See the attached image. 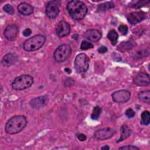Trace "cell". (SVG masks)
Returning a JSON list of instances; mask_svg holds the SVG:
<instances>
[{"instance_id":"6da1fadb","label":"cell","mask_w":150,"mask_h":150,"mask_svg":"<svg viewBox=\"0 0 150 150\" xmlns=\"http://www.w3.org/2000/svg\"><path fill=\"white\" fill-rule=\"evenodd\" d=\"M67 10L70 16L76 21L83 19L87 13L85 4L77 0L69 1L67 4Z\"/></svg>"},{"instance_id":"7a4b0ae2","label":"cell","mask_w":150,"mask_h":150,"mask_svg":"<svg viewBox=\"0 0 150 150\" xmlns=\"http://www.w3.org/2000/svg\"><path fill=\"white\" fill-rule=\"evenodd\" d=\"M27 124V120L23 115L11 117L6 123L5 129L8 134H15L22 131Z\"/></svg>"},{"instance_id":"3957f363","label":"cell","mask_w":150,"mask_h":150,"mask_svg":"<svg viewBox=\"0 0 150 150\" xmlns=\"http://www.w3.org/2000/svg\"><path fill=\"white\" fill-rule=\"evenodd\" d=\"M46 41V37L42 35H35L27 40L23 44V48L26 52H33L41 48Z\"/></svg>"},{"instance_id":"277c9868","label":"cell","mask_w":150,"mask_h":150,"mask_svg":"<svg viewBox=\"0 0 150 150\" xmlns=\"http://www.w3.org/2000/svg\"><path fill=\"white\" fill-rule=\"evenodd\" d=\"M33 77L29 74L17 77L12 83V87L15 90H22L30 87L33 83Z\"/></svg>"},{"instance_id":"5b68a950","label":"cell","mask_w":150,"mask_h":150,"mask_svg":"<svg viewBox=\"0 0 150 150\" xmlns=\"http://www.w3.org/2000/svg\"><path fill=\"white\" fill-rule=\"evenodd\" d=\"M71 53V46L69 44L60 45L54 52V58L57 62H63L70 56Z\"/></svg>"},{"instance_id":"8992f818","label":"cell","mask_w":150,"mask_h":150,"mask_svg":"<svg viewBox=\"0 0 150 150\" xmlns=\"http://www.w3.org/2000/svg\"><path fill=\"white\" fill-rule=\"evenodd\" d=\"M89 67V59L87 56L81 53L77 55L74 60V68L79 73H83L87 71Z\"/></svg>"},{"instance_id":"52a82bcc","label":"cell","mask_w":150,"mask_h":150,"mask_svg":"<svg viewBox=\"0 0 150 150\" xmlns=\"http://www.w3.org/2000/svg\"><path fill=\"white\" fill-rule=\"evenodd\" d=\"M61 2L59 1H49L46 7V14L51 19H55L60 12Z\"/></svg>"},{"instance_id":"ba28073f","label":"cell","mask_w":150,"mask_h":150,"mask_svg":"<svg viewBox=\"0 0 150 150\" xmlns=\"http://www.w3.org/2000/svg\"><path fill=\"white\" fill-rule=\"evenodd\" d=\"M115 134V131L110 127H105L97 130L94 133V137L98 140L108 139Z\"/></svg>"},{"instance_id":"9c48e42d","label":"cell","mask_w":150,"mask_h":150,"mask_svg":"<svg viewBox=\"0 0 150 150\" xmlns=\"http://www.w3.org/2000/svg\"><path fill=\"white\" fill-rule=\"evenodd\" d=\"M131 97V93L127 90H120L112 94V98L114 101L118 103L127 102Z\"/></svg>"},{"instance_id":"30bf717a","label":"cell","mask_w":150,"mask_h":150,"mask_svg":"<svg viewBox=\"0 0 150 150\" xmlns=\"http://www.w3.org/2000/svg\"><path fill=\"white\" fill-rule=\"evenodd\" d=\"M146 18V13L143 11H135L128 13L127 16L128 22L131 25H135Z\"/></svg>"},{"instance_id":"8fae6325","label":"cell","mask_w":150,"mask_h":150,"mask_svg":"<svg viewBox=\"0 0 150 150\" xmlns=\"http://www.w3.org/2000/svg\"><path fill=\"white\" fill-rule=\"evenodd\" d=\"M48 102L49 97L47 96H42L32 99L29 104L32 108L39 109L46 105Z\"/></svg>"},{"instance_id":"7c38bea8","label":"cell","mask_w":150,"mask_h":150,"mask_svg":"<svg viewBox=\"0 0 150 150\" xmlns=\"http://www.w3.org/2000/svg\"><path fill=\"white\" fill-rule=\"evenodd\" d=\"M56 32L57 35L60 38L66 36L70 32V25L64 21H61L57 24Z\"/></svg>"},{"instance_id":"4fadbf2b","label":"cell","mask_w":150,"mask_h":150,"mask_svg":"<svg viewBox=\"0 0 150 150\" xmlns=\"http://www.w3.org/2000/svg\"><path fill=\"white\" fill-rule=\"evenodd\" d=\"M18 33V28L16 25H11L8 26L4 32L5 38L8 40L12 41L16 38Z\"/></svg>"},{"instance_id":"5bb4252c","label":"cell","mask_w":150,"mask_h":150,"mask_svg":"<svg viewBox=\"0 0 150 150\" xmlns=\"http://www.w3.org/2000/svg\"><path fill=\"white\" fill-rule=\"evenodd\" d=\"M134 81L135 84L139 86H148L150 83L149 76L145 72H141L135 77Z\"/></svg>"},{"instance_id":"9a60e30c","label":"cell","mask_w":150,"mask_h":150,"mask_svg":"<svg viewBox=\"0 0 150 150\" xmlns=\"http://www.w3.org/2000/svg\"><path fill=\"white\" fill-rule=\"evenodd\" d=\"M18 60V56L15 53H8L2 59V64L4 67H9L15 64Z\"/></svg>"},{"instance_id":"2e32d148","label":"cell","mask_w":150,"mask_h":150,"mask_svg":"<svg viewBox=\"0 0 150 150\" xmlns=\"http://www.w3.org/2000/svg\"><path fill=\"white\" fill-rule=\"evenodd\" d=\"M84 37L92 42H97L101 38V32L97 29L87 30L84 33Z\"/></svg>"},{"instance_id":"e0dca14e","label":"cell","mask_w":150,"mask_h":150,"mask_svg":"<svg viewBox=\"0 0 150 150\" xmlns=\"http://www.w3.org/2000/svg\"><path fill=\"white\" fill-rule=\"evenodd\" d=\"M18 12L23 15H30L33 12V7L26 2H22L18 6Z\"/></svg>"},{"instance_id":"ac0fdd59","label":"cell","mask_w":150,"mask_h":150,"mask_svg":"<svg viewBox=\"0 0 150 150\" xmlns=\"http://www.w3.org/2000/svg\"><path fill=\"white\" fill-rule=\"evenodd\" d=\"M135 46L134 42L132 40H127L124 41L119 44V45L117 46V50L120 52H125L127 51H129L131 50Z\"/></svg>"},{"instance_id":"d6986e66","label":"cell","mask_w":150,"mask_h":150,"mask_svg":"<svg viewBox=\"0 0 150 150\" xmlns=\"http://www.w3.org/2000/svg\"><path fill=\"white\" fill-rule=\"evenodd\" d=\"M121 134L119 139L117 140V142H120L123 141L127 138H128L132 133V130L127 125H123L121 127Z\"/></svg>"},{"instance_id":"ffe728a7","label":"cell","mask_w":150,"mask_h":150,"mask_svg":"<svg viewBox=\"0 0 150 150\" xmlns=\"http://www.w3.org/2000/svg\"><path fill=\"white\" fill-rule=\"evenodd\" d=\"M138 98L140 101L149 104L150 98L149 90H144L140 91L138 94Z\"/></svg>"},{"instance_id":"44dd1931","label":"cell","mask_w":150,"mask_h":150,"mask_svg":"<svg viewBox=\"0 0 150 150\" xmlns=\"http://www.w3.org/2000/svg\"><path fill=\"white\" fill-rule=\"evenodd\" d=\"M107 38L110 40L112 45H115L117 43L118 35L114 29H111L107 34Z\"/></svg>"},{"instance_id":"7402d4cb","label":"cell","mask_w":150,"mask_h":150,"mask_svg":"<svg viewBox=\"0 0 150 150\" xmlns=\"http://www.w3.org/2000/svg\"><path fill=\"white\" fill-rule=\"evenodd\" d=\"M114 7V4L112 1L106 2L99 5L97 8L98 12H103L112 9Z\"/></svg>"},{"instance_id":"603a6c76","label":"cell","mask_w":150,"mask_h":150,"mask_svg":"<svg viewBox=\"0 0 150 150\" xmlns=\"http://www.w3.org/2000/svg\"><path fill=\"white\" fill-rule=\"evenodd\" d=\"M150 114L148 111H145L141 114V123L142 125H147L149 124Z\"/></svg>"},{"instance_id":"cb8c5ba5","label":"cell","mask_w":150,"mask_h":150,"mask_svg":"<svg viewBox=\"0 0 150 150\" xmlns=\"http://www.w3.org/2000/svg\"><path fill=\"white\" fill-rule=\"evenodd\" d=\"M101 112V108L98 106H96L93 110V112L91 114V118L94 120H97L99 118Z\"/></svg>"},{"instance_id":"d4e9b609","label":"cell","mask_w":150,"mask_h":150,"mask_svg":"<svg viewBox=\"0 0 150 150\" xmlns=\"http://www.w3.org/2000/svg\"><path fill=\"white\" fill-rule=\"evenodd\" d=\"M149 2L146 1H133L131 2V5H129V6L131 8H139L142 7L146 4H148Z\"/></svg>"},{"instance_id":"484cf974","label":"cell","mask_w":150,"mask_h":150,"mask_svg":"<svg viewBox=\"0 0 150 150\" xmlns=\"http://www.w3.org/2000/svg\"><path fill=\"white\" fill-rule=\"evenodd\" d=\"M94 47L93 44H92L90 42H88L86 40H83L81 45H80V49L83 50H86L89 49H91Z\"/></svg>"},{"instance_id":"4316f807","label":"cell","mask_w":150,"mask_h":150,"mask_svg":"<svg viewBox=\"0 0 150 150\" xmlns=\"http://www.w3.org/2000/svg\"><path fill=\"white\" fill-rule=\"evenodd\" d=\"M148 55V52L146 50H141L139 51H137L134 57L136 59H141L142 57H146Z\"/></svg>"},{"instance_id":"83f0119b","label":"cell","mask_w":150,"mask_h":150,"mask_svg":"<svg viewBox=\"0 0 150 150\" xmlns=\"http://www.w3.org/2000/svg\"><path fill=\"white\" fill-rule=\"evenodd\" d=\"M3 9L4 11H5L6 13L10 15H13L14 13V8L11 4H7L5 5L3 7Z\"/></svg>"},{"instance_id":"f1b7e54d","label":"cell","mask_w":150,"mask_h":150,"mask_svg":"<svg viewBox=\"0 0 150 150\" xmlns=\"http://www.w3.org/2000/svg\"><path fill=\"white\" fill-rule=\"evenodd\" d=\"M118 30L120 31V32L121 33L122 35H126L128 33V27L127 25L122 24L119 26Z\"/></svg>"},{"instance_id":"f546056e","label":"cell","mask_w":150,"mask_h":150,"mask_svg":"<svg viewBox=\"0 0 150 150\" xmlns=\"http://www.w3.org/2000/svg\"><path fill=\"white\" fill-rule=\"evenodd\" d=\"M125 115H127V117H128V118H132V117H134V116H135V112H134V111L132 109V108H128V109H127V110H126V111H125Z\"/></svg>"},{"instance_id":"4dcf8cb0","label":"cell","mask_w":150,"mask_h":150,"mask_svg":"<svg viewBox=\"0 0 150 150\" xmlns=\"http://www.w3.org/2000/svg\"><path fill=\"white\" fill-rule=\"evenodd\" d=\"M119 149H125V150H135V149H139V148L134 145H126L124 146H121L119 148Z\"/></svg>"},{"instance_id":"1f68e13d","label":"cell","mask_w":150,"mask_h":150,"mask_svg":"<svg viewBox=\"0 0 150 150\" xmlns=\"http://www.w3.org/2000/svg\"><path fill=\"white\" fill-rule=\"evenodd\" d=\"M108 51V49L107 47L104 46H101L98 49V52L100 53H105Z\"/></svg>"},{"instance_id":"d6a6232c","label":"cell","mask_w":150,"mask_h":150,"mask_svg":"<svg viewBox=\"0 0 150 150\" xmlns=\"http://www.w3.org/2000/svg\"><path fill=\"white\" fill-rule=\"evenodd\" d=\"M77 139L80 141H84L87 139V137L84 134H80L77 135Z\"/></svg>"},{"instance_id":"836d02e7","label":"cell","mask_w":150,"mask_h":150,"mask_svg":"<svg viewBox=\"0 0 150 150\" xmlns=\"http://www.w3.org/2000/svg\"><path fill=\"white\" fill-rule=\"evenodd\" d=\"M31 33H32V31L29 28H26L23 31V35L26 37L30 36Z\"/></svg>"},{"instance_id":"e575fe53","label":"cell","mask_w":150,"mask_h":150,"mask_svg":"<svg viewBox=\"0 0 150 150\" xmlns=\"http://www.w3.org/2000/svg\"><path fill=\"white\" fill-rule=\"evenodd\" d=\"M110 146H108V145H105V146H103V147H101V149H103V150H108V149H110Z\"/></svg>"},{"instance_id":"d590c367","label":"cell","mask_w":150,"mask_h":150,"mask_svg":"<svg viewBox=\"0 0 150 150\" xmlns=\"http://www.w3.org/2000/svg\"><path fill=\"white\" fill-rule=\"evenodd\" d=\"M65 71H66V72H67L68 73H71V70H70V69H68V68H66V69H65Z\"/></svg>"}]
</instances>
